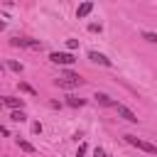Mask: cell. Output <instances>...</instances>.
<instances>
[{"label": "cell", "mask_w": 157, "mask_h": 157, "mask_svg": "<svg viewBox=\"0 0 157 157\" xmlns=\"http://www.w3.org/2000/svg\"><path fill=\"white\" fill-rule=\"evenodd\" d=\"M66 47H69V52H74V49H78V42H76V39H69Z\"/></svg>", "instance_id": "cell-16"}, {"label": "cell", "mask_w": 157, "mask_h": 157, "mask_svg": "<svg viewBox=\"0 0 157 157\" xmlns=\"http://www.w3.org/2000/svg\"><path fill=\"white\" fill-rule=\"evenodd\" d=\"M2 105L10 108V110H22V108H25V101H22V98H12V96H5V98H2Z\"/></svg>", "instance_id": "cell-5"}, {"label": "cell", "mask_w": 157, "mask_h": 157, "mask_svg": "<svg viewBox=\"0 0 157 157\" xmlns=\"http://www.w3.org/2000/svg\"><path fill=\"white\" fill-rule=\"evenodd\" d=\"M86 101L83 98H76V96H66V105H71V108H81Z\"/></svg>", "instance_id": "cell-10"}, {"label": "cell", "mask_w": 157, "mask_h": 157, "mask_svg": "<svg viewBox=\"0 0 157 157\" xmlns=\"http://www.w3.org/2000/svg\"><path fill=\"white\" fill-rule=\"evenodd\" d=\"M142 39H147V42L157 44V34H155V32H142Z\"/></svg>", "instance_id": "cell-15"}, {"label": "cell", "mask_w": 157, "mask_h": 157, "mask_svg": "<svg viewBox=\"0 0 157 157\" xmlns=\"http://www.w3.org/2000/svg\"><path fill=\"white\" fill-rule=\"evenodd\" d=\"M125 142H130L132 147H137V150H142V152H147V155H157V145H152V142H147V140H140L137 135H125Z\"/></svg>", "instance_id": "cell-1"}, {"label": "cell", "mask_w": 157, "mask_h": 157, "mask_svg": "<svg viewBox=\"0 0 157 157\" xmlns=\"http://www.w3.org/2000/svg\"><path fill=\"white\" fill-rule=\"evenodd\" d=\"M17 145H20V150H25V152H34V145L27 142V140H22V137H17Z\"/></svg>", "instance_id": "cell-12"}, {"label": "cell", "mask_w": 157, "mask_h": 157, "mask_svg": "<svg viewBox=\"0 0 157 157\" xmlns=\"http://www.w3.org/2000/svg\"><path fill=\"white\" fill-rule=\"evenodd\" d=\"M81 83H83V78L78 74H74V71H64V76L56 78V86L59 88H74V86H81Z\"/></svg>", "instance_id": "cell-2"}, {"label": "cell", "mask_w": 157, "mask_h": 157, "mask_svg": "<svg viewBox=\"0 0 157 157\" xmlns=\"http://www.w3.org/2000/svg\"><path fill=\"white\" fill-rule=\"evenodd\" d=\"M91 10H93V2H81L78 10H76V17H86Z\"/></svg>", "instance_id": "cell-9"}, {"label": "cell", "mask_w": 157, "mask_h": 157, "mask_svg": "<svg viewBox=\"0 0 157 157\" xmlns=\"http://www.w3.org/2000/svg\"><path fill=\"white\" fill-rule=\"evenodd\" d=\"M93 98H96V101H98L101 105H113V108L118 105V101H113V98H110V96H105V93H96Z\"/></svg>", "instance_id": "cell-8"}, {"label": "cell", "mask_w": 157, "mask_h": 157, "mask_svg": "<svg viewBox=\"0 0 157 157\" xmlns=\"http://www.w3.org/2000/svg\"><path fill=\"white\" fill-rule=\"evenodd\" d=\"M88 59H91V61H96V64H101V66H113V61H110L105 54H98V52H91V54H88Z\"/></svg>", "instance_id": "cell-7"}, {"label": "cell", "mask_w": 157, "mask_h": 157, "mask_svg": "<svg viewBox=\"0 0 157 157\" xmlns=\"http://www.w3.org/2000/svg\"><path fill=\"white\" fill-rule=\"evenodd\" d=\"M10 118H12L15 123H25V120H27V115H25V110H12V113H10Z\"/></svg>", "instance_id": "cell-11"}, {"label": "cell", "mask_w": 157, "mask_h": 157, "mask_svg": "<svg viewBox=\"0 0 157 157\" xmlns=\"http://www.w3.org/2000/svg\"><path fill=\"white\" fill-rule=\"evenodd\" d=\"M93 157H108V155H105V150H101V147H96V152H93Z\"/></svg>", "instance_id": "cell-18"}, {"label": "cell", "mask_w": 157, "mask_h": 157, "mask_svg": "<svg viewBox=\"0 0 157 157\" xmlns=\"http://www.w3.org/2000/svg\"><path fill=\"white\" fill-rule=\"evenodd\" d=\"M10 44L12 47H27V49H42V44L37 39H27V37H15V39H10Z\"/></svg>", "instance_id": "cell-4"}, {"label": "cell", "mask_w": 157, "mask_h": 157, "mask_svg": "<svg viewBox=\"0 0 157 157\" xmlns=\"http://www.w3.org/2000/svg\"><path fill=\"white\" fill-rule=\"evenodd\" d=\"M20 91H25V93H29V96H37V91H34L29 83H20Z\"/></svg>", "instance_id": "cell-14"}, {"label": "cell", "mask_w": 157, "mask_h": 157, "mask_svg": "<svg viewBox=\"0 0 157 157\" xmlns=\"http://www.w3.org/2000/svg\"><path fill=\"white\" fill-rule=\"evenodd\" d=\"M115 108H118V115H120V118H125L128 123H137V120H140V118H137V115H135V113H132V110H130L128 105H123V103H118Z\"/></svg>", "instance_id": "cell-6"}, {"label": "cell", "mask_w": 157, "mask_h": 157, "mask_svg": "<svg viewBox=\"0 0 157 157\" xmlns=\"http://www.w3.org/2000/svg\"><path fill=\"white\" fill-rule=\"evenodd\" d=\"M7 69H10V71H17V74H20V71H22V64H20V61H7Z\"/></svg>", "instance_id": "cell-13"}, {"label": "cell", "mask_w": 157, "mask_h": 157, "mask_svg": "<svg viewBox=\"0 0 157 157\" xmlns=\"http://www.w3.org/2000/svg\"><path fill=\"white\" fill-rule=\"evenodd\" d=\"M86 152H88V147H86V145H78V152H76V157H83Z\"/></svg>", "instance_id": "cell-17"}, {"label": "cell", "mask_w": 157, "mask_h": 157, "mask_svg": "<svg viewBox=\"0 0 157 157\" xmlns=\"http://www.w3.org/2000/svg\"><path fill=\"white\" fill-rule=\"evenodd\" d=\"M49 61L69 66V64H74V61H76V56H74L71 52H52V54H49Z\"/></svg>", "instance_id": "cell-3"}]
</instances>
